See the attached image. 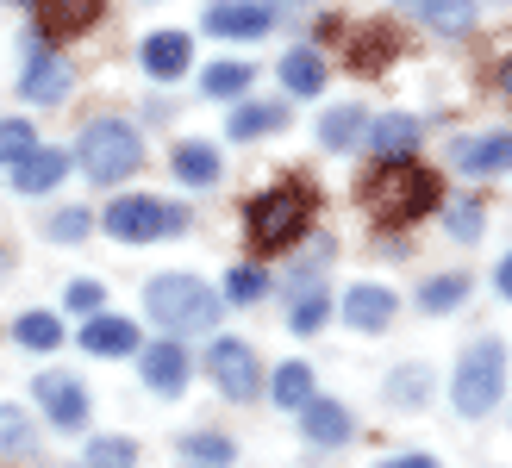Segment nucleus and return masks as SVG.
<instances>
[{
    "label": "nucleus",
    "mask_w": 512,
    "mask_h": 468,
    "mask_svg": "<svg viewBox=\"0 0 512 468\" xmlns=\"http://www.w3.org/2000/svg\"><path fill=\"white\" fill-rule=\"evenodd\" d=\"M313 213H319V194L306 188V181H281V188L256 194V200L244 206L250 250H256V256H275V250L300 244L306 231H313Z\"/></svg>",
    "instance_id": "nucleus-1"
},
{
    "label": "nucleus",
    "mask_w": 512,
    "mask_h": 468,
    "mask_svg": "<svg viewBox=\"0 0 512 468\" xmlns=\"http://www.w3.org/2000/svg\"><path fill=\"white\" fill-rule=\"evenodd\" d=\"M363 206L381 225H413L438 206V181H431V169L406 163V156L400 163H375L369 181H363Z\"/></svg>",
    "instance_id": "nucleus-2"
},
{
    "label": "nucleus",
    "mask_w": 512,
    "mask_h": 468,
    "mask_svg": "<svg viewBox=\"0 0 512 468\" xmlns=\"http://www.w3.org/2000/svg\"><path fill=\"white\" fill-rule=\"evenodd\" d=\"M506 394V344L500 337H475V344L463 350V362H456V381H450V400L463 419H488V412L500 406Z\"/></svg>",
    "instance_id": "nucleus-3"
},
{
    "label": "nucleus",
    "mask_w": 512,
    "mask_h": 468,
    "mask_svg": "<svg viewBox=\"0 0 512 468\" xmlns=\"http://www.w3.org/2000/svg\"><path fill=\"white\" fill-rule=\"evenodd\" d=\"M144 306L163 331H213L219 325V294L194 275H157L144 288Z\"/></svg>",
    "instance_id": "nucleus-4"
},
{
    "label": "nucleus",
    "mask_w": 512,
    "mask_h": 468,
    "mask_svg": "<svg viewBox=\"0 0 512 468\" xmlns=\"http://www.w3.org/2000/svg\"><path fill=\"white\" fill-rule=\"evenodd\" d=\"M75 163H82L88 181L113 188V181H125V175L144 163V138L125 119H94L88 132H82V144H75Z\"/></svg>",
    "instance_id": "nucleus-5"
},
{
    "label": "nucleus",
    "mask_w": 512,
    "mask_h": 468,
    "mask_svg": "<svg viewBox=\"0 0 512 468\" xmlns=\"http://www.w3.org/2000/svg\"><path fill=\"white\" fill-rule=\"evenodd\" d=\"M107 231L125 244H157V238H182L188 231V206L175 200H150V194H119L107 206Z\"/></svg>",
    "instance_id": "nucleus-6"
},
{
    "label": "nucleus",
    "mask_w": 512,
    "mask_h": 468,
    "mask_svg": "<svg viewBox=\"0 0 512 468\" xmlns=\"http://www.w3.org/2000/svg\"><path fill=\"white\" fill-rule=\"evenodd\" d=\"M207 375L219 381V394H225V400H250V394H256V381H263V369H256V350L238 344V337H213V350H207Z\"/></svg>",
    "instance_id": "nucleus-7"
},
{
    "label": "nucleus",
    "mask_w": 512,
    "mask_h": 468,
    "mask_svg": "<svg viewBox=\"0 0 512 468\" xmlns=\"http://www.w3.org/2000/svg\"><path fill=\"white\" fill-rule=\"evenodd\" d=\"M32 394H38V406L50 412V425H57V431H82L88 425V394H82V381H75V375H38Z\"/></svg>",
    "instance_id": "nucleus-8"
},
{
    "label": "nucleus",
    "mask_w": 512,
    "mask_h": 468,
    "mask_svg": "<svg viewBox=\"0 0 512 468\" xmlns=\"http://www.w3.org/2000/svg\"><path fill=\"white\" fill-rule=\"evenodd\" d=\"M19 94L32 100V107H57L69 94V63L57 50H25V75H19Z\"/></svg>",
    "instance_id": "nucleus-9"
},
{
    "label": "nucleus",
    "mask_w": 512,
    "mask_h": 468,
    "mask_svg": "<svg viewBox=\"0 0 512 468\" xmlns=\"http://www.w3.org/2000/svg\"><path fill=\"white\" fill-rule=\"evenodd\" d=\"M207 32L213 38H263V32H275V13L263 7V0H213Z\"/></svg>",
    "instance_id": "nucleus-10"
},
{
    "label": "nucleus",
    "mask_w": 512,
    "mask_h": 468,
    "mask_svg": "<svg viewBox=\"0 0 512 468\" xmlns=\"http://www.w3.org/2000/svg\"><path fill=\"white\" fill-rule=\"evenodd\" d=\"M363 138H369V150H375V163H400V156H413V150H419L425 132H419V119H413V113H381Z\"/></svg>",
    "instance_id": "nucleus-11"
},
{
    "label": "nucleus",
    "mask_w": 512,
    "mask_h": 468,
    "mask_svg": "<svg viewBox=\"0 0 512 468\" xmlns=\"http://www.w3.org/2000/svg\"><path fill=\"white\" fill-rule=\"evenodd\" d=\"M138 369L150 381V394H182L188 387V350H182V337H169V344H150L138 356Z\"/></svg>",
    "instance_id": "nucleus-12"
},
{
    "label": "nucleus",
    "mask_w": 512,
    "mask_h": 468,
    "mask_svg": "<svg viewBox=\"0 0 512 468\" xmlns=\"http://www.w3.org/2000/svg\"><path fill=\"white\" fill-rule=\"evenodd\" d=\"M300 431H306V444H319V450H338V444H350V412L338 406V400H306L300 406Z\"/></svg>",
    "instance_id": "nucleus-13"
},
{
    "label": "nucleus",
    "mask_w": 512,
    "mask_h": 468,
    "mask_svg": "<svg viewBox=\"0 0 512 468\" xmlns=\"http://www.w3.org/2000/svg\"><path fill=\"white\" fill-rule=\"evenodd\" d=\"M38 7V32L44 38H75L100 19V0H32Z\"/></svg>",
    "instance_id": "nucleus-14"
},
{
    "label": "nucleus",
    "mask_w": 512,
    "mask_h": 468,
    "mask_svg": "<svg viewBox=\"0 0 512 468\" xmlns=\"http://www.w3.org/2000/svg\"><path fill=\"white\" fill-rule=\"evenodd\" d=\"M82 350L88 356H132L138 350V331H132V319L94 312V319H82Z\"/></svg>",
    "instance_id": "nucleus-15"
},
{
    "label": "nucleus",
    "mask_w": 512,
    "mask_h": 468,
    "mask_svg": "<svg viewBox=\"0 0 512 468\" xmlns=\"http://www.w3.org/2000/svg\"><path fill=\"white\" fill-rule=\"evenodd\" d=\"M63 169H69V156L50 150V144H38L32 156H19V163H13V188L19 194H50L63 181Z\"/></svg>",
    "instance_id": "nucleus-16"
},
{
    "label": "nucleus",
    "mask_w": 512,
    "mask_h": 468,
    "mask_svg": "<svg viewBox=\"0 0 512 468\" xmlns=\"http://www.w3.org/2000/svg\"><path fill=\"white\" fill-rule=\"evenodd\" d=\"M463 175H494V169H512V132H494V138H463L450 150Z\"/></svg>",
    "instance_id": "nucleus-17"
},
{
    "label": "nucleus",
    "mask_w": 512,
    "mask_h": 468,
    "mask_svg": "<svg viewBox=\"0 0 512 468\" xmlns=\"http://www.w3.org/2000/svg\"><path fill=\"white\" fill-rule=\"evenodd\" d=\"M388 319H394V294H388V288L363 281V288L344 294V325H350V331H381Z\"/></svg>",
    "instance_id": "nucleus-18"
},
{
    "label": "nucleus",
    "mask_w": 512,
    "mask_h": 468,
    "mask_svg": "<svg viewBox=\"0 0 512 468\" xmlns=\"http://www.w3.org/2000/svg\"><path fill=\"white\" fill-rule=\"evenodd\" d=\"M194 63V50L182 32H150L144 38V69L157 75V82H182V69Z\"/></svg>",
    "instance_id": "nucleus-19"
},
{
    "label": "nucleus",
    "mask_w": 512,
    "mask_h": 468,
    "mask_svg": "<svg viewBox=\"0 0 512 468\" xmlns=\"http://www.w3.org/2000/svg\"><path fill=\"white\" fill-rule=\"evenodd\" d=\"M363 132H369V113L356 107V100H344V107H331V113L319 119V144H325V150H350V144H363Z\"/></svg>",
    "instance_id": "nucleus-20"
},
{
    "label": "nucleus",
    "mask_w": 512,
    "mask_h": 468,
    "mask_svg": "<svg viewBox=\"0 0 512 468\" xmlns=\"http://www.w3.org/2000/svg\"><path fill=\"white\" fill-rule=\"evenodd\" d=\"M413 19H425L431 32H469L475 25V0H406Z\"/></svg>",
    "instance_id": "nucleus-21"
},
{
    "label": "nucleus",
    "mask_w": 512,
    "mask_h": 468,
    "mask_svg": "<svg viewBox=\"0 0 512 468\" xmlns=\"http://www.w3.org/2000/svg\"><path fill=\"white\" fill-rule=\"evenodd\" d=\"M269 394H275L281 412H300L306 400H313V369H306V362H281V369L269 375Z\"/></svg>",
    "instance_id": "nucleus-22"
},
{
    "label": "nucleus",
    "mask_w": 512,
    "mask_h": 468,
    "mask_svg": "<svg viewBox=\"0 0 512 468\" xmlns=\"http://www.w3.org/2000/svg\"><path fill=\"white\" fill-rule=\"evenodd\" d=\"M281 82H288V94H319L325 88L319 50H288V57H281Z\"/></svg>",
    "instance_id": "nucleus-23"
},
{
    "label": "nucleus",
    "mask_w": 512,
    "mask_h": 468,
    "mask_svg": "<svg viewBox=\"0 0 512 468\" xmlns=\"http://www.w3.org/2000/svg\"><path fill=\"white\" fill-rule=\"evenodd\" d=\"M175 175L207 188V181H219V150L213 144H175Z\"/></svg>",
    "instance_id": "nucleus-24"
},
{
    "label": "nucleus",
    "mask_w": 512,
    "mask_h": 468,
    "mask_svg": "<svg viewBox=\"0 0 512 468\" xmlns=\"http://www.w3.org/2000/svg\"><path fill=\"white\" fill-rule=\"evenodd\" d=\"M182 456H188L194 468H225V462H232V437H219V431H188V437H182Z\"/></svg>",
    "instance_id": "nucleus-25"
},
{
    "label": "nucleus",
    "mask_w": 512,
    "mask_h": 468,
    "mask_svg": "<svg viewBox=\"0 0 512 468\" xmlns=\"http://www.w3.org/2000/svg\"><path fill=\"white\" fill-rule=\"evenodd\" d=\"M13 337L25 350H57L63 344V325H57V312H25V319L13 325Z\"/></svg>",
    "instance_id": "nucleus-26"
},
{
    "label": "nucleus",
    "mask_w": 512,
    "mask_h": 468,
    "mask_svg": "<svg viewBox=\"0 0 512 468\" xmlns=\"http://www.w3.org/2000/svg\"><path fill=\"white\" fill-rule=\"evenodd\" d=\"M388 57H394L388 25H363V32L350 38V63H356V69H375V63H388Z\"/></svg>",
    "instance_id": "nucleus-27"
},
{
    "label": "nucleus",
    "mask_w": 512,
    "mask_h": 468,
    "mask_svg": "<svg viewBox=\"0 0 512 468\" xmlns=\"http://www.w3.org/2000/svg\"><path fill=\"white\" fill-rule=\"evenodd\" d=\"M281 125H288V113H281V107H238L225 132H232V138H263V132H281Z\"/></svg>",
    "instance_id": "nucleus-28"
},
{
    "label": "nucleus",
    "mask_w": 512,
    "mask_h": 468,
    "mask_svg": "<svg viewBox=\"0 0 512 468\" xmlns=\"http://www.w3.org/2000/svg\"><path fill=\"white\" fill-rule=\"evenodd\" d=\"M463 300H469V275H438V281H425V288H419L425 312H450V306H463Z\"/></svg>",
    "instance_id": "nucleus-29"
},
{
    "label": "nucleus",
    "mask_w": 512,
    "mask_h": 468,
    "mask_svg": "<svg viewBox=\"0 0 512 468\" xmlns=\"http://www.w3.org/2000/svg\"><path fill=\"white\" fill-rule=\"evenodd\" d=\"M32 450V412L25 406H0V456Z\"/></svg>",
    "instance_id": "nucleus-30"
},
{
    "label": "nucleus",
    "mask_w": 512,
    "mask_h": 468,
    "mask_svg": "<svg viewBox=\"0 0 512 468\" xmlns=\"http://www.w3.org/2000/svg\"><path fill=\"white\" fill-rule=\"evenodd\" d=\"M88 468H132L138 450H132V437H88Z\"/></svg>",
    "instance_id": "nucleus-31"
},
{
    "label": "nucleus",
    "mask_w": 512,
    "mask_h": 468,
    "mask_svg": "<svg viewBox=\"0 0 512 468\" xmlns=\"http://www.w3.org/2000/svg\"><path fill=\"white\" fill-rule=\"evenodd\" d=\"M200 88H207L213 100H238V94L250 88V63H213V69H207V82H200Z\"/></svg>",
    "instance_id": "nucleus-32"
},
{
    "label": "nucleus",
    "mask_w": 512,
    "mask_h": 468,
    "mask_svg": "<svg viewBox=\"0 0 512 468\" xmlns=\"http://www.w3.org/2000/svg\"><path fill=\"white\" fill-rule=\"evenodd\" d=\"M38 150V138H32V125H25V119H0V163H19V156H32Z\"/></svg>",
    "instance_id": "nucleus-33"
},
{
    "label": "nucleus",
    "mask_w": 512,
    "mask_h": 468,
    "mask_svg": "<svg viewBox=\"0 0 512 468\" xmlns=\"http://www.w3.org/2000/svg\"><path fill=\"white\" fill-rule=\"evenodd\" d=\"M44 231H50L57 244H75V238H88V231H94V213H88V206H63V213L50 219Z\"/></svg>",
    "instance_id": "nucleus-34"
},
{
    "label": "nucleus",
    "mask_w": 512,
    "mask_h": 468,
    "mask_svg": "<svg viewBox=\"0 0 512 468\" xmlns=\"http://www.w3.org/2000/svg\"><path fill=\"white\" fill-rule=\"evenodd\" d=\"M425 381H431L425 369H394V381H388V400H394V406H419V400L431 394Z\"/></svg>",
    "instance_id": "nucleus-35"
},
{
    "label": "nucleus",
    "mask_w": 512,
    "mask_h": 468,
    "mask_svg": "<svg viewBox=\"0 0 512 468\" xmlns=\"http://www.w3.org/2000/svg\"><path fill=\"white\" fill-rule=\"evenodd\" d=\"M263 288H269V275H263V269H232V275H225V294H232L238 306L263 300Z\"/></svg>",
    "instance_id": "nucleus-36"
},
{
    "label": "nucleus",
    "mask_w": 512,
    "mask_h": 468,
    "mask_svg": "<svg viewBox=\"0 0 512 468\" xmlns=\"http://www.w3.org/2000/svg\"><path fill=\"white\" fill-rule=\"evenodd\" d=\"M450 238H481V206L475 200H463V206H450Z\"/></svg>",
    "instance_id": "nucleus-37"
},
{
    "label": "nucleus",
    "mask_w": 512,
    "mask_h": 468,
    "mask_svg": "<svg viewBox=\"0 0 512 468\" xmlns=\"http://www.w3.org/2000/svg\"><path fill=\"white\" fill-rule=\"evenodd\" d=\"M69 312L94 319V312H100V281H69Z\"/></svg>",
    "instance_id": "nucleus-38"
},
{
    "label": "nucleus",
    "mask_w": 512,
    "mask_h": 468,
    "mask_svg": "<svg viewBox=\"0 0 512 468\" xmlns=\"http://www.w3.org/2000/svg\"><path fill=\"white\" fill-rule=\"evenodd\" d=\"M325 312H331L325 300H300V306H294V331H319V325H325Z\"/></svg>",
    "instance_id": "nucleus-39"
},
{
    "label": "nucleus",
    "mask_w": 512,
    "mask_h": 468,
    "mask_svg": "<svg viewBox=\"0 0 512 468\" xmlns=\"http://www.w3.org/2000/svg\"><path fill=\"white\" fill-rule=\"evenodd\" d=\"M381 468H444V462L438 456H388Z\"/></svg>",
    "instance_id": "nucleus-40"
},
{
    "label": "nucleus",
    "mask_w": 512,
    "mask_h": 468,
    "mask_svg": "<svg viewBox=\"0 0 512 468\" xmlns=\"http://www.w3.org/2000/svg\"><path fill=\"white\" fill-rule=\"evenodd\" d=\"M494 288H500V300H512V250H506V263L494 269Z\"/></svg>",
    "instance_id": "nucleus-41"
},
{
    "label": "nucleus",
    "mask_w": 512,
    "mask_h": 468,
    "mask_svg": "<svg viewBox=\"0 0 512 468\" xmlns=\"http://www.w3.org/2000/svg\"><path fill=\"white\" fill-rule=\"evenodd\" d=\"M500 88H506V94H512V63H506V69H500Z\"/></svg>",
    "instance_id": "nucleus-42"
},
{
    "label": "nucleus",
    "mask_w": 512,
    "mask_h": 468,
    "mask_svg": "<svg viewBox=\"0 0 512 468\" xmlns=\"http://www.w3.org/2000/svg\"><path fill=\"white\" fill-rule=\"evenodd\" d=\"M188 468H194V462H188Z\"/></svg>",
    "instance_id": "nucleus-43"
}]
</instances>
